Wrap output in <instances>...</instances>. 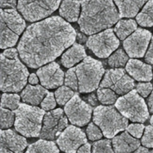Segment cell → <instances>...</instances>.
Instances as JSON below:
<instances>
[{"mask_svg":"<svg viewBox=\"0 0 153 153\" xmlns=\"http://www.w3.org/2000/svg\"><path fill=\"white\" fill-rule=\"evenodd\" d=\"M74 27L59 16H53L29 26L17 49L22 61L37 68L51 62L75 41Z\"/></svg>","mask_w":153,"mask_h":153,"instance_id":"cell-1","label":"cell"},{"mask_svg":"<svg viewBox=\"0 0 153 153\" xmlns=\"http://www.w3.org/2000/svg\"><path fill=\"white\" fill-rule=\"evenodd\" d=\"M78 20L80 30L86 35H93L110 28L120 18L112 0H82Z\"/></svg>","mask_w":153,"mask_h":153,"instance_id":"cell-2","label":"cell"},{"mask_svg":"<svg viewBox=\"0 0 153 153\" xmlns=\"http://www.w3.org/2000/svg\"><path fill=\"white\" fill-rule=\"evenodd\" d=\"M29 76L27 68L19 58L10 59L1 54V90L17 93L25 86Z\"/></svg>","mask_w":153,"mask_h":153,"instance_id":"cell-3","label":"cell"},{"mask_svg":"<svg viewBox=\"0 0 153 153\" xmlns=\"http://www.w3.org/2000/svg\"><path fill=\"white\" fill-rule=\"evenodd\" d=\"M16 131L27 137L39 136L45 115L44 109L26 103H20L14 111Z\"/></svg>","mask_w":153,"mask_h":153,"instance_id":"cell-4","label":"cell"},{"mask_svg":"<svg viewBox=\"0 0 153 153\" xmlns=\"http://www.w3.org/2000/svg\"><path fill=\"white\" fill-rule=\"evenodd\" d=\"M93 120L102 130L105 137L111 139L124 130L128 120L112 106L100 105L93 111Z\"/></svg>","mask_w":153,"mask_h":153,"instance_id":"cell-5","label":"cell"},{"mask_svg":"<svg viewBox=\"0 0 153 153\" xmlns=\"http://www.w3.org/2000/svg\"><path fill=\"white\" fill-rule=\"evenodd\" d=\"M75 68L80 93H90L99 87L105 69L101 62L87 56Z\"/></svg>","mask_w":153,"mask_h":153,"instance_id":"cell-6","label":"cell"},{"mask_svg":"<svg viewBox=\"0 0 153 153\" xmlns=\"http://www.w3.org/2000/svg\"><path fill=\"white\" fill-rule=\"evenodd\" d=\"M115 106L124 117L133 122L144 123L149 117L147 105L136 90L118 97Z\"/></svg>","mask_w":153,"mask_h":153,"instance_id":"cell-7","label":"cell"},{"mask_svg":"<svg viewBox=\"0 0 153 153\" xmlns=\"http://www.w3.org/2000/svg\"><path fill=\"white\" fill-rule=\"evenodd\" d=\"M61 0H18L17 9L29 22H36L51 14Z\"/></svg>","mask_w":153,"mask_h":153,"instance_id":"cell-8","label":"cell"},{"mask_svg":"<svg viewBox=\"0 0 153 153\" xmlns=\"http://www.w3.org/2000/svg\"><path fill=\"white\" fill-rule=\"evenodd\" d=\"M119 45L120 41L111 28L90 35L86 42L87 47L100 58L109 57Z\"/></svg>","mask_w":153,"mask_h":153,"instance_id":"cell-9","label":"cell"},{"mask_svg":"<svg viewBox=\"0 0 153 153\" xmlns=\"http://www.w3.org/2000/svg\"><path fill=\"white\" fill-rule=\"evenodd\" d=\"M134 81L123 68H114L106 71L100 84V87L108 88L117 94L124 95L134 87Z\"/></svg>","mask_w":153,"mask_h":153,"instance_id":"cell-10","label":"cell"},{"mask_svg":"<svg viewBox=\"0 0 153 153\" xmlns=\"http://www.w3.org/2000/svg\"><path fill=\"white\" fill-rule=\"evenodd\" d=\"M68 118L62 109L57 108L45 114L39 137L42 139L54 140L59 137L68 126Z\"/></svg>","mask_w":153,"mask_h":153,"instance_id":"cell-11","label":"cell"},{"mask_svg":"<svg viewBox=\"0 0 153 153\" xmlns=\"http://www.w3.org/2000/svg\"><path fill=\"white\" fill-rule=\"evenodd\" d=\"M92 111L91 106L82 100L78 94H75L64 108L71 124L79 127L84 126L90 121Z\"/></svg>","mask_w":153,"mask_h":153,"instance_id":"cell-12","label":"cell"},{"mask_svg":"<svg viewBox=\"0 0 153 153\" xmlns=\"http://www.w3.org/2000/svg\"><path fill=\"white\" fill-rule=\"evenodd\" d=\"M151 33L145 29L138 28L123 42V47L131 58H140L145 55L151 39Z\"/></svg>","mask_w":153,"mask_h":153,"instance_id":"cell-13","label":"cell"},{"mask_svg":"<svg viewBox=\"0 0 153 153\" xmlns=\"http://www.w3.org/2000/svg\"><path fill=\"white\" fill-rule=\"evenodd\" d=\"M59 148L65 153H76L78 148L87 142L85 133L79 127L68 126L57 138Z\"/></svg>","mask_w":153,"mask_h":153,"instance_id":"cell-14","label":"cell"},{"mask_svg":"<svg viewBox=\"0 0 153 153\" xmlns=\"http://www.w3.org/2000/svg\"><path fill=\"white\" fill-rule=\"evenodd\" d=\"M41 85L45 88L53 89L61 86L64 81L65 74L59 65L52 62L36 71Z\"/></svg>","mask_w":153,"mask_h":153,"instance_id":"cell-15","label":"cell"},{"mask_svg":"<svg viewBox=\"0 0 153 153\" xmlns=\"http://www.w3.org/2000/svg\"><path fill=\"white\" fill-rule=\"evenodd\" d=\"M27 145L26 138L18 134L13 130H1L0 146L5 148L14 153H23Z\"/></svg>","mask_w":153,"mask_h":153,"instance_id":"cell-16","label":"cell"},{"mask_svg":"<svg viewBox=\"0 0 153 153\" xmlns=\"http://www.w3.org/2000/svg\"><path fill=\"white\" fill-rule=\"evenodd\" d=\"M127 72L138 81H149L152 79V67L149 64L134 59L128 60L126 66Z\"/></svg>","mask_w":153,"mask_h":153,"instance_id":"cell-17","label":"cell"},{"mask_svg":"<svg viewBox=\"0 0 153 153\" xmlns=\"http://www.w3.org/2000/svg\"><path fill=\"white\" fill-rule=\"evenodd\" d=\"M139 140L132 136L127 131L113 137L112 145L115 153H131L140 146Z\"/></svg>","mask_w":153,"mask_h":153,"instance_id":"cell-18","label":"cell"},{"mask_svg":"<svg viewBox=\"0 0 153 153\" xmlns=\"http://www.w3.org/2000/svg\"><path fill=\"white\" fill-rule=\"evenodd\" d=\"M1 20L18 35L23 32L26 26L24 19L16 9H1Z\"/></svg>","mask_w":153,"mask_h":153,"instance_id":"cell-19","label":"cell"},{"mask_svg":"<svg viewBox=\"0 0 153 153\" xmlns=\"http://www.w3.org/2000/svg\"><path fill=\"white\" fill-rule=\"evenodd\" d=\"M48 91L40 85H27L22 91L20 96L23 102L36 106L39 105Z\"/></svg>","mask_w":153,"mask_h":153,"instance_id":"cell-20","label":"cell"},{"mask_svg":"<svg viewBox=\"0 0 153 153\" xmlns=\"http://www.w3.org/2000/svg\"><path fill=\"white\" fill-rule=\"evenodd\" d=\"M86 57L87 54L84 46L75 43L62 54L61 62L65 67L69 68L83 60Z\"/></svg>","mask_w":153,"mask_h":153,"instance_id":"cell-21","label":"cell"},{"mask_svg":"<svg viewBox=\"0 0 153 153\" xmlns=\"http://www.w3.org/2000/svg\"><path fill=\"white\" fill-rule=\"evenodd\" d=\"M118 8L120 17L131 18L137 16L148 0H114Z\"/></svg>","mask_w":153,"mask_h":153,"instance_id":"cell-22","label":"cell"},{"mask_svg":"<svg viewBox=\"0 0 153 153\" xmlns=\"http://www.w3.org/2000/svg\"><path fill=\"white\" fill-rule=\"evenodd\" d=\"M81 2L78 0H64L60 5L59 14L66 21L75 22L78 20Z\"/></svg>","mask_w":153,"mask_h":153,"instance_id":"cell-23","label":"cell"},{"mask_svg":"<svg viewBox=\"0 0 153 153\" xmlns=\"http://www.w3.org/2000/svg\"><path fill=\"white\" fill-rule=\"evenodd\" d=\"M137 23L133 19L119 20L114 27V32L121 40L126 39L137 29Z\"/></svg>","mask_w":153,"mask_h":153,"instance_id":"cell-24","label":"cell"},{"mask_svg":"<svg viewBox=\"0 0 153 153\" xmlns=\"http://www.w3.org/2000/svg\"><path fill=\"white\" fill-rule=\"evenodd\" d=\"M25 153H59V149L54 142L42 139L30 145Z\"/></svg>","mask_w":153,"mask_h":153,"instance_id":"cell-25","label":"cell"},{"mask_svg":"<svg viewBox=\"0 0 153 153\" xmlns=\"http://www.w3.org/2000/svg\"><path fill=\"white\" fill-rule=\"evenodd\" d=\"M0 26L1 48L2 49H5L15 45L19 39V35L9 29L1 20Z\"/></svg>","mask_w":153,"mask_h":153,"instance_id":"cell-26","label":"cell"},{"mask_svg":"<svg viewBox=\"0 0 153 153\" xmlns=\"http://www.w3.org/2000/svg\"><path fill=\"white\" fill-rule=\"evenodd\" d=\"M137 23L143 27L153 26V0H148L136 16Z\"/></svg>","mask_w":153,"mask_h":153,"instance_id":"cell-27","label":"cell"},{"mask_svg":"<svg viewBox=\"0 0 153 153\" xmlns=\"http://www.w3.org/2000/svg\"><path fill=\"white\" fill-rule=\"evenodd\" d=\"M128 61L127 54L121 48L117 50L108 58L109 65L114 68H121L124 67Z\"/></svg>","mask_w":153,"mask_h":153,"instance_id":"cell-28","label":"cell"},{"mask_svg":"<svg viewBox=\"0 0 153 153\" xmlns=\"http://www.w3.org/2000/svg\"><path fill=\"white\" fill-rule=\"evenodd\" d=\"M98 100L103 105H112L118 99L117 94L108 88L100 87L97 91Z\"/></svg>","mask_w":153,"mask_h":153,"instance_id":"cell-29","label":"cell"},{"mask_svg":"<svg viewBox=\"0 0 153 153\" xmlns=\"http://www.w3.org/2000/svg\"><path fill=\"white\" fill-rule=\"evenodd\" d=\"M20 96L16 93H4L1 97V107L14 111L20 104Z\"/></svg>","mask_w":153,"mask_h":153,"instance_id":"cell-30","label":"cell"},{"mask_svg":"<svg viewBox=\"0 0 153 153\" xmlns=\"http://www.w3.org/2000/svg\"><path fill=\"white\" fill-rule=\"evenodd\" d=\"M74 94L73 90L66 85L59 87L54 93L56 102L60 105H66Z\"/></svg>","mask_w":153,"mask_h":153,"instance_id":"cell-31","label":"cell"},{"mask_svg":"<svg viewBox=\"0 0 153 153\" xmlns=\"http://www.w3.org/2000/svg\"><path fill=\"white\" fill-rule=\"evenodd\" d=\"M15 113L10 109L1 108V128L6 129L11 127L14 122Z\"/></svg>","mask_w":153,"mask_h":153,"instance_id":"cell-32","label":"cell"},{"mask_svg":"<svg viewBox=\"0 0 153 153\" xmlns=\"http://www.w3.org/2000/svg\"><path fill=\"white\" fill-rule=\"evenodd\" d=\"M91 153H115L109 139H102L95 142L92 146Z\"/></svg>","mask_w":153,"mask_h":153,"instance_id":"cell-33","label":"cell"},{"mask_svg":"<svg viewBox=\"0 0 153 153\" xmlns=\"http://www.w3.org/2000/svg\"><path fill=\"white\" fill-rule=\"evenodd\" d=\"M65 84L74 91L78 90V80L75 68H70L66 72L65 76Z\"/></svg>","mask_w":153,"mask_h":153,"instance_id":"cell-34","label":"cell"},{"mask_svg":"<svg viewBox=\"0 0 153 153\" xmlns=\"http://www.w3.org/2000/svg\"><path fill=\"white\" fill-rule=\"evenodd\" d=\"M88 138L92 141L99 140L102 137L103 133L100 128L94 123H90L86 129Z\"/></svg>","mask_w":153,"mask_h":153,"instance_id":"cell-35","label":"cell"},{"mask_svg":"<svg viewBox=\"0 0 153 153\" xmlns=\"http://www.w3.org/2000/svg\"><path fill=\"white\" fill-rule=\"evenodd\" d=\"M142 144L146 148H153V126H148L145 128V131L141 140Z\"/></svg>","mask_w":153,"mask_h":153,"instance_id":"cell-36","label":"cell"},{"mask_svg":"<svg viewBox=\"0 0 153 153\" xmlns=\"http://www.w3.org/2000/svg\"><path fill=\"white\" fill-rule=\"evenodd\" d=\"M56 105V100L54 94L48 92L41 103V106L44 111H51Z\"/></svg>","mask_w":153,"mask_h":153,"instance_id":"cell-37","label":"cell"},{"mask_svg":"<svg viewBox=\"0 0 153 153\" xmlns=\"http://www.w3.org/2000/svg\"><path fill=\"white\" fill-rule=\"evenodd\" d=\"M144 126L142 124L135 123V124H130L126 128L127 131L134 137L135 138H140L141 137L143 131L144 130Z\"/></svg>","mask_w":153,"mask_h":153,"instance_id":"cell-38","label":"cell"},{"mask_svg":"<svg viewBox=\"0 0 153 153\" xmlns=\"http://www.w3.org/2000/svg\"><path fill=\"white\" fill-rule=\"evenodd\" d=\"M153 86L150 82H139L136 85V90L143 97H146L152 91Z\"/></svg>","mask_w":153,"mask_h":153,"instance_id":"cell-39","label":"cell"},{"mask_svg":"<svg viewBox=\"0 0 153 153\" xmlns=\"http://www.w3.org/2000/svg\"><path fill=\"white\" fill-rule=\"evenodd\" d=\"M145 60L148 64H153V36L151 38L149 48L145 55Z\"/></svg>","mask_w":153,"mask_h":153,"instance_id":"cell-40","label":"cell"},{"mask_svg":"<svg viewBox=\"0 0 153 153\" xmlns=\"http://www.w3.org/2000/svg\"><path fill=\"white\" fill-rule=\"evenodd\" d=\"M1 9H16L17 0H0Z\"/></svg>","mask_w":153,"mask_h":153,"instance_id":"cell-41","label":"cell"},{"mask_svg":"<svg viewBox=\"0 0 153 153\" xmlns=\"http://www.w3.org/2000/svg\"><path fill=\"white\" fill-rule=\"evenodd\" d=\"M18 53L16 48H10L5 50L2 54L8 59H14L18 58Z\"/></svg>","mask_w":153,"mask_h":153,"instance_id":"cell-42","label":"cell"},{"mask_svg":"<svg viewBox=\"0 0 153 153\" xmlns=\"http://www.w3.org/2000/svg\"><path fill=\"white\" fill-rule=\"evenodd\" d=\"M76 153H91V145L88 142L85 143L78 148Z\"/></svg>","mask_w":153,"mask_h":153,"instance_id":"cell-43","label":"cell"},{"mask_svg":"<svg viewBox=\"0 0 153 153\" xmlns=\"http://www.w3.org/2000/svg\"><path fill=\"white\" fill-rule=\"evenodd\" d=\"M148 106L150 113L153 114V90L148 98Z\"/></svg>","mask_w":153,"mask_h":153,"instance_id":"cell-44","label":"cell"},{"mask_svg":"<svg viewBox=\"0 0 153 153\" xmlns=\"http://www.w3.org/2000/svg\"><path fill=\"white\" fill-rule=\"evenodd\" d=\"M28 81H29V82L30 84H32V85H35V84H37L39 82V80H38V78L37 77L36 75L35 74H31L29 76V79H28Z\"/></svg>","mask_w":153,"mask_h":153,"instance_id":"cell-45","label":"cell"},{"mask_svg":"<svg viewBox=\"0 0 153 153\" xmlns=\"http://www.w3.org/2000/svg\"><path fill=\"white\" fill-rule=\"evenodd\" d=\"M133 153H149L148 148L144 146H139Z\"/></svg>","mask_w":153,"mask_h":153,"instance_id":"cell-46","label":"cell"},{"mask_svg":"<svg viewBox=\"0 0 153 153\" xmlns=\"http://www.w3.org/2000/svg\"><path fill=\"white\" fill-rule=\"evenodd\" d=\"M0 153H14L10 150H8V149L0 146Z\"/></svg>","mask_w":153,"mask_h":153,"instance_id":"cell-47","label":"cell"},{"mask_svg":"<svg viewBox=\"0 0 153 153\" xmlns=\"http://www.w3.org/2000/svg\"><path fill=\"white\" fill-rule=\"evenodd\" d=\"M149 122H150V123H151V126H153V115L151 116V118H150V121H149Z\"/></svg>","mask_w":153,"mask_h":153,"instance_id":"cell-48","label":"cell"},{"mask_svg":"<svg viewBox=\"0 0 153 153\" xmlns=\"http://www.w3.org/2000/svg\"><path fill=\"white\" fill-rule=\"evenodd\" d=\"M151 153H153V150L151 151Z\"/></svg>","mask_w":153,"mask_h":153,"instance_id":"cell-49","label":"cell"},{"mask_svg":"<svg viewBox=\"0 0 153 153\" xmlns=\"http://www.w3.org/2000/svg\"><path fill=\"white\" fill-rule=\"evenodd\" d=\"M149 153H151V152H149Z\"/></svg>","mask_w":153,"mask_h":153,"instance_id":"cell-50","label":"cell"}]
</instances>
